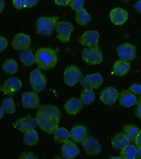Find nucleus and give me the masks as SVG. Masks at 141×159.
<instances>
[{
  "mask_svg": "<svg viewBox=\"0 0 141 159\" xmlns=\"http://www.w3.org/2000/svg\"><path fill=\"white\" fill-rule=\"evenodd\" d=\"M37 119L40 129L49 134H53L59 125V110L51 104L40 105L38 108Z\"/></svg>",
  "mask_w": 141,
  "mask_h": 159,
  "instance_id": "f257e3e1",
  "label": "nucleus"
},
{
  "mask_svg": "<svg viewBox=\"0 0 141 159\" xmlns=\"http://www.w3.org/2000/svg\"><path fill=\"white\" fill-rule=\"evenodd\" d=\"M35 56V63L40 69L48 70L54 68L58 61L56 52L49 47L38 49Z\"/></svg>",
  "mask_w": 141,
  "mask_h": 159,
  "instance_id": "f03ea898",
  "label": "nucleus"
},
{
  "mask_svg": "<svg viewBox=\"0 0 141 159\" xmlns=\"http://www.w3.org/2000/svg\"><path fill=\"white\" fill-rule=\"evenodd\" d=\"M59 19L58 16L40 17L37 22V33L44 36H50L56 27L57 21Z\"/></svg>",
  "mask_w": 141,
  "mask_h": 159,
  "instance_id": "7ed1b4c3",
  "label": "nucleus"
},
{
  "mask_svg": "<svg viewBox=\"0 0 141 159\" xmlns=\"http://www.w3.org/2000/svg\"><path fill=\"white\" fill-rule=\"evenodd\" d=\"M82 57L89 65H98L103 61L102 52L98 46L84 49Z\"/></svg>",
  "mask_w": 141,
  "mask_h": 159,
  "instance_id": "20e7f679",
  "label": "nucleus"
},
{
  "mask_svg": "<svg viewBox=\"0 0 141 159\" xmlns=\"http://www.w3.org/2000/svg\"><path fill=\"white\" fill-rule=\"evenodd\" d=\"M29 82L33 89L36 92H40L45 88L47 79L41 70L36 69L31 72Z\"/></svg>",
  "mask_w": 141,
  "mask_h": 159,
  "instance_id": "39448f33",
  "label": "nucleus"
},
{
  "mask_svg": "<svg viewBox=\"0 0 141 159\" xmlns=\"http://www.w3.org/2000/svg\"><path fill=\"white\" fill-rule=\"evenodd\" d=\"M82 78V73L77 66L70 65L66 68L64 74V81L69 86L76 85Z\"/></svg>",
  "mask_w": 141,
  "mask_h": 159,
  "instance_id": "423d86ee",
  "label": "nucleus"
},
{
  "mask_svg": "<svg viewBox=\"0 0 141 159\" xmlns=\"http://www.w3.org/2000/svg\"><path fill=\"white\" fill-rule=\"evenodd\" d=\"M117 52L120 59L122 61L130 62L136 57V47L130 43H125L118 46Z\"/></svg>",
  "mask_w": 141,
  "mask_h": 159,
  "instance_id": "0eeeda50",
  "label": "nucleus"
},
{
  "mask_svg": "<svg viewBox=\"0 0 141 159\" xmlns=\"http://www.w3.org/2000/svg\"><path fill=\"white\" fill-rule=\"evenodd\" d=\"M73 30V28L70 22H59L56 24L57 38L62 43H66L70 41Z\"/></svg>",
  "mask_w": 141,
  "mask_h": 159,
  "instance_id": "6e6552de",
  "label": "nucleus"
},
{
  "mask_svg": "<svg viewBox=\"0 0 141 159\" xmlns=\"http://www.w3.org/2000/svg\"><path fill=\"white\" fill-rule=\"evenodd\" d=\"M102 76L99 73L89 75L83 76L81 80V84L85 88L97 89L103 84Z\"/></svg>",
  "mask_w": 141,
  "mask_h": 159,
  "instance_id": "1a4fd4ad",
  "label": "nucleus"
},
{
  "mask_svg": "<svg viewBox=\"0 0 141 159\" xmlns=\"http://www.w3.org/2000/svg\"><path fill=\"white\" fill-rule=\"evenodd\" d=\"M22 83L20 80L16 77H12L7 80L0 87V90L5 95H11L15 92L21 89Z\"/></svg>",
  "mask_w": 141,
  "mask_h": 159,
  "instance_id": "9d476101",
  "label": "nucleus"
},
{
  "mask_svg": "<svg viewBox=\"0 0 141 159\" xmlns=\"http://www.w3.org/2000/svg\"><path fill=\"white\" fill-rule=\"evenodd\" d=\"M84 151L89 155L96 156L102 151V146L96 139L92 137L86 138L82 142Z\"/></svg>",
  "mask_w": 141,
  "mask_h": 159,
  "instance_id": "9b49d317",
  "label": "nucleus"
},
{
  "mask_svg": "<svg viewBox=\"0 0 141 159\" xmlns=\"http://www.w3.org/2000/svg\"><path fill=\"white\" fill-rule=\"evenodd\" d=\"M99 34L96 31H87L79 39V43L87 47H93L98 46Z\"/></svg>",
  "mask_w": 141,
  "mask_h": 159,
  "instance_id": "f8f14e48",
  "label": "nucleus"
},
{
  "mask_svg": "<svg viewBox=\"0 0 141 159\" xmlns=\"http://www.w3.org/2000/svg\"><path fill=\"white\" fill-rule=\"evenodd\" d=\"M80 153V149L75 142L68 140L64 142L61 148L62 157L66 159L74 158Z\"/></svg>",
  "mask_w": 141,
  "mask_h": 159,
  "instance_id": "ddd939ff",
  "label": "nucleus"
},
{
  "mask_svg": "<svg viewBox=\"0 0 141 159\" xmlns=\"http://www.w3.org/2000/svg\"><path fill=\"white\" fill-rule=\"evenodd\" d=\"M38 125L37 118L32 117H27L20 119L15 123V127L20 132H25L31 129H35Z\"/></svg>",
  "mask_w": 141,
  "mask_h": 159,
  "instance_id": "4468645a",
  "label": "nucleus"
},
{
  "mask_svg": "<svg viewBox=\"0 0 141 159\" xmlns=\"http://www.w3.org/2000/svg\"><path fill=\"white\" fill-rule=\"evenodd\" d=\"M31 43V38L29 35L24 34H19L16 35L12 41V46L18 51H22L28 49Z\"/></svg>",
  "mask_w": 141,
  "mask_h": 159,
  "instance_id": "2eb2a0df",
  "label": "nucleus"
},
{
  "mask_svg": "<svg viewBox=\"0 0 141 159\" xmlns=\"http://www.w3.org/2000/svg\"><path fill=\"white\" fill-rule=\"evenodd\" d=\"M119 97V93L112 87H108L104 89L100 95V100L107 105L115 104Z\"/></svg>",
  "mask_w": 141,
  "mask_h": 159,
  "instance_id": "dca6fc26",
  "label": "nucleus"
},
{
  "mask_svg": "<svg viewBox=\"0 0 141 159\" xmlns=\"http://www.w3.org/2000/svg\"><path fill=\"white\" fill-rule=\"evenodd\" d=\"M22 106L25 108H36L39 105V97L37 92L30 91L22 94Z\"/></svg>",
  "mask_w": 141,
  "mask_h": 159,
  "instance_id": "f3484780",
  "label": "nucleus"
},
{
  "mask_svg": "<svg viewBox=\"0 0 141 159\" xmlns=\"http://www.w3.org/2000/svg\"><path fill=\"white\" fill-rule=\"evenodd\" d=\"M119 102L122 107L130 108L137 102V99L135 93L130 90H124L119 94Z\"/></svg>",
  "mask_w": 141,
  "mask_h": 159,
  "instance_id": "a211bd4d",
  "label": "nucleus"
},
{
  "mask_svg": "<svg viewBox=\"0 0 141 159\" xmlns=\"http://www.w3.org/2000/svg\"><path fill=\"white\" fill-rule=\"evenodd\" d=\"M128 13L126 11L117 7L112 9L110 12L111 22L115 25H122L128 19Z\"/></svg>",
  "mask_w": 141,
  "mask_h": 159,
  "instance_id": "6ab92c4d",
  "label": "nucleus"
},
{
  "mask_svg": "<svg viewBox=\"0 0 141 159\" xmlns=\"http://www.w3.org/2000/svg\"><path fill=\"white\" fill-rule=\"evenodd\" d=\"M71 138L73 141L77 143H82L88 136V131L83 125L75 126L70 132Z\"/></svg>",
  "mask_w": 141,
  "mask_h": 159,
  "instance_id": "aec40b11",
  "label": "nucleus"
},
{
  "mask_svg": "<svg viewBox=\"0 0 141 159\" xmlns=\"http://www.w3.org/2000/svg\"><path fill=\"white\" fill-rule=\"evenodd\" d=\"M83 108V103L80 99L72 98L64 105V110L69 115H76Z\"/></svg>",
  "mask_w": 141,
  "mask_h": 159,
  "instance_id": "412c9836",
  "label": "nucleus"
},
{
  "mask_svg": "<svg viewBox=\"0 0 141 159\" xmlns=\"http://www.w3.org/2000/svg\"><path fill=\"white\" fill-rule=\"evenodd\" d=\"M112 146L115 149H122L127 145L130 143L128 138L124 132H120L112 139Z\"/></svg>",
  "mask_w": 141,
  "mask_h": 159,
  "instance_id": "4be33fe9",
  "label": "nucleus"
},
{
  "mask_svg": "<svg viewBox=\"0 0 141 159\" xmlns=\"http://www.w3.org/2000/svg\"><path fill=\"white\" fill-rule=\"evenodd\" d=\"M130 64L124 61H117L113 66V73L118 76H124L130 70Z\"/></svg>",
  "mask_w": 141,
  "mask_h": 159,
  "instance_id": "5701e85b",
  "label": "nucleus"
},
{
  "mask_svg": "<svg viewBox=\"0 0 141 159\" xmlns=\"http://www.w3.org/2000/svg\"><path fill=\"white\" fill-rule=\"evenodd\" d=\"M19 58L23 64L27 67L33 65L35 62V56L33 54V52L29 49L22 50L19 54Z\"/></svg>",
  "mask_w": 141,
  "mask_h": 159,
  "instance_id": "b1692460",
  "label": "nucleus"
},
{
  "mask_svg": "<svg viewBox=\"0 0 141 159\" xmlns=\"http://www.w3.org/2000/svg\"><path fill=\"white\" fill-rule=\"evenodd\" d=\"M70 138V133L68 130L63 127L57 128L54 132V136H53L54 140L57 143H64L69 140Z\"/></svg>",
  "mask_w": 141,
  "mask_h": 159,
  "instance_id": "393cba45",
  "label": "nucleus"
},
{
  "mask_svg": "<svg viewBox=\"0 0 141 159\" xmlns=\"http://www.w3.org/2000/svg\"><path fill=\"white\" fill-rule=\"evenodd\" d=\"M24 143L29 146H35L38 142V135L37 132L33 129H31L25 132L24 136Z\"/></svg>",
  "mask_w": 141,
  "mask_h": 159,
  "instance_id": "a878e982",
  "label": "nucleus"
},
{
  "mask_svg": "<svg viewBox=\"0 0 141 159\" xmlns=\"http://www.w3.org/2000/svg\"><path fill=\"white\" fill-rule=\"evenodd\" d=\"M120 155L125 159H135L137 157V149L134 145H127L121 151Z\"/></svg>",
  "mask_w": 141,
  "mask_h": 159,
  "instance_id": "bb28decb",
  "label": "nucleus"
},
{
  "mask_svg": "<svg viewBox=\"0 0 141 159\" xmlns=\"http://www.w3.org/2000/svg\"><path fill=\"white\" fill-rule=\"evenodd\" d=\"M95 94L92 89L85 88L83 89L80 95V101L84 105H89L95 101Z\"/></svg>",
  "mask_w": 141,
  "mask_h": 159,
  "instance_id": "cd10ccee",
  "label": "nucleus"
},
{
  "mask_svg": "<svg viewBox=\"0 0 141 159\" xmlns=\"http://www.w3.org/2000/svg\"><path fill=\"white\" fill-rule=\"evenodd\" d=\"M75 19L76 22L79 25H85L88 24L90 22L91 17L88 14V12H86V11L83 8L79 11H77Z\"/></svg>",
  "mask_w": 141,
  "mask_h": 159,
  "instance_id": "c85d7f7f",
  "label": "nucleus"
},
{
  "mask_svg": "<svg viewBox=\"0 0 141 159\" xmlns=\"http://www.w3.org/2000/svg\"><path fill=\"white\" fill-rule=\"evenodd\" d=\"M139 131V130L138 127H137L135 125H129L125 126L124 127V134L128 138L130 143H135V138Z\"/></svg>",
  "mask_w": 141,
  "mask_h": 159,
  "instance_id": "c756f323",
  "label": "nucleus"
},
{
  "mask_svg": "<svg viewBox=\"0 0 141 159\" xmlns=\"http://www.w3.org/2000/svg\"><path fill=\"white\" fill-rule=\"evenodd\" d=\"M2 69L6 73L14 75L18 71V67L17 63L14 59H7L5 61L2 65Z\"/></svg>",
  "mask_w": 141,
  "mask_h": 159,
  "instance_id": "7c9ffc66",
  "label": "nucleus"
},
{
  "mask_svg": "<svg viewBox=\"0 0 141 159\" xmlns=\"http://www.w3.org/2000/svg\"><path fill=\"white\" fill-rule=\"evenodd\" d=\"M1 107L8 114H14L16 110V105L11 97L5 98L3 101Z\"/></svg>",
  "mask_w": 141,
  "mask_h": 159,
  "instance_id": "2f4dec72",
  "label": "nucleus"
},
{
  "mask_svg": "<svg viewBox=\"0 0 141 159\" xmlns=\"http://www.w3.org/2000/svg\"><path fill=\"white\" fill-rule=\"evenodd\" d=\"M84 4L85 0H72L68 5L72 9L79 11L83 9Z\"/></svg>",
  "mask_w": 141,
  "mask_h": 159,
  "instance_id": "473e14b6",
  "label": "nucleus"
},
{
  "mask_svg": "<svg viewBox=\"0 0 141 159\" xmlns=\"http://www.w3.org/2000/svg\"><path fill=\"white\" fill-rule=\"evenodd\" d=\"M130 90L133 93L138 95H141V85L140 84H133L130 88Z\"/></svg>",
  "mask_w": 141,
  "mask_h": 159,
  "instance_id": "72a5a7b5",
  "label": "nucleus"
},
{
  "mask_svg": "<svg viewBox=\"0 0 141 159\" xmlns=\"http://www.w3.org/2000/svg\"><path fill=\"white\" fill-rule=\"evenodd\" d=\"M38 0H24V7L30 8L37 4Z\"/></svg>",
  "mask_w": 141,
  "mask_h": 159,
  "instance_id": "f704fd0d",
  "label": "nucleus"
},
{
  "mask_svg": "<svg viewBox=\"0 0 141 159\" xmlns=\"http://www.w3.org/2000/svg\"><path fill=\"white\" fill-rule=\"evenodd\" d=\"M24 0H12V3L15 7L17 9H22L24 7Z\"/></svg>",
  "mask_w": 141,
  "mask_h": 159,
  "instance_id": "c9c22d12",
  "label": "nucleus"
},
{
  "mask_svg": "<svg viewBox=\"0 0 141 159\" xmlns=\"http://www.w3.org/2000/svg\"><path fill=\"white\" fill-rule=\"evenodd\" d=\"M7 40L3 37H0V50H1V52H3L7 47Z\"/></svg>",
  "mask_w": 141,
  "mask_h": 159,
  "instance_id": "e433bc0d",
  "label": "nucleus"
},
{
  "mask_svg": "<svg viewBox=\"0 0 141 159\" xmlns=\"http://www.w3.org/2000/svg\"><path fill=\"white\" fill-rule=\"evenodd\" d=\"M135 114L137 116L141 119V98H140L137 102V108L135 110Z\"/></svg>",
  "mask_w": 141,
  "mask_h": 159,
  "instance_id": "4c0bfd02",
  "label": "nucleus"
},
{
  "mask_svg": "<svg viewBox=\"0 0 141 159\" xmlns=\"http://www.w3.org/2000/svg\"><path fill=\"white\" fill-rule=\"evenodd\" d=\"M20 158H38L34 154L30 153V152H25V153L21 155L19 157Z\"/></svg>",
  "mask_w": 141,
  "mask_h": 159,
  "instance_id": "58836bf2",
  "label": "nucleus"
},
{
  "mask_svg": "<svg viewBox=\"0 0 141 159\" xmlns=\"http://www.w3.org/2000/svg\"><path fill=\"white\" fill-rule=\"evenodd\" d=\"M72 0H55V3L57 5L66 6L68 5Z\"/></svg>",
  "mask_w": 141,
  "mask_h": 159,
  "instance_id": "ea45409f",
  "label": "nucleus"
},
{
  "mask_svg": "<svg viewBox=\"0 0 141 159\" xmlns=\"http://www.w3.org/2000/svg\"><path fill=\"white\" fill-rule=\"evenodd\" d=\"M135 143L137 145V146L141 145V129L139 130L138 134H137V135L136 136Z\"/></svg>",
  "mask_w": 141,
  "mask_h": 159,
  "instance_id": "a19ab883",
  "label": "nucleus"
},
{
  "mask_svg": "<svg viewBox=\"0 0 141 159\" xmlns=\"http://www.w3.org/2000/svg\"><path fill=\"white\" fill-rule=\"evenodd\" d=\"M135 9L140 13H141V0L139 1L135 5Z\"/></svg>",
  "mask_w": 141,
  "mask_h": 159,
  "instance_id": "79ce46f5",
  "label": "nucleus"
},
{
  "mask_svg": "<svg viewBox=\"0 0 141 159\" xmlns=\"http://www.w3.org/2000/svg\"><path fill=\"white\" fill-rule=\"evenodd\" d=\"M137 158H140L141 159V145H139V146L137 147Z\"/></svg>",
  "mask_w": 141,
  "mask_h": 159,
  "instance_id": "37998d69",
  "label": "nucleus"
},
{
  "mask_svg": "<svg viewBox=\"0 0 141 159\" xmlns=\"http://www.w3.org/2000/svg\"><path fill=\"white\" fill-rule=\"evenodd\" d=\"M0 3H1V9H0V11L2 12L3 10L5 8V2H3V0H0Z\"/></svg>",
  "mask_w": 141,
  "mask_h": 159,
  "instance_id": "c03bdc74",
  "label": "nucleus"
},
{
  "mask_svg": "<svg viewBox=\"0 0 141 159\" xmlns=\"http://www.w3.org/2000/svg\"><path fill=\"white\" fill-rule=\"evenodd\" d=\"M4 112H5V110L1 107V108H0V117L2 118L3 115H4Z\"/></svg>",
  "mask_w": 141,
  "mask_h": 159,
  "instance_id": "a18cd8bd",
  "label": "nucleus"
},
{
  "mask_svg": "<svg viewBox=\"0 0 141 159\" xmlns=\"http://www.w3.org/2000/svg\"><path fill=\"white\" fill-rule=\"evenodd\" d=\"M111 158H122V157H111Z\"/></svg>",
  "mask_w": 141,
  "mask_h": 159,
  "instance_id": "49530a36",
  "label": "nucleus"
},
{
  "mask_svg": "<svg viewBox=\"0 0 141 159\" xmlns=\"http://www.w3.org/2000/svg\"><path fill=\"white\" fill-rule=\"evenodd\" d=\"M122 1H124V2H128L129 0H122Z\"/></svg>",
  "mask_w": 141,
  "mask_h": 159,
  "instance_id": "de8ad7c7",
  "label": "nucleus"
},
{
  "mask_svg": "<svg viewBox=\"0 0 141 159\" xmlns=\"http://www.w3.org/2000/svg\"><path fill=\"white\" fill-rule=\"evenodd\" d=\"M140 98H141V97H140Z\"/></svg>",
  "mask_w": 141,
  "mask_h": 159,
  "instance_id": "09e8293b",
  "label": "nucleus"
}]
</instances>
